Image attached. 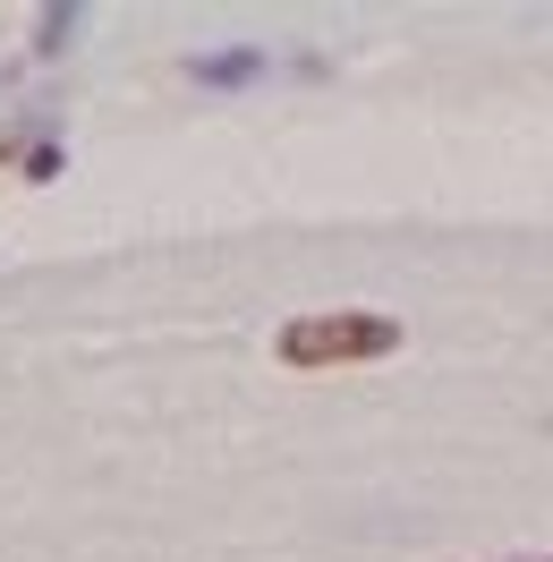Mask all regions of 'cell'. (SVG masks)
I'll list each match as a JSON object with an SVG mask.
<instances>
[{"mask_svg": "<svg viewBox=\"0 0 553 562\" xmlns=\"http://www.w3.org/2000/svg\"><path fill=\"white\" fill-rule=\"evenodd\" d=\"M273 350H281V367H366V358L400 350V324L366 316V307H341V316H290Z\"/></svg>", "mask_w": 553, "mask_h": 562, "instance_id": "1", "label": "cell"}, {"mask_svg": "<svg viewBox=\"0 0 553 562\" xmlns=\"http://www.w3.org/2000/svg\"><path fill=\"white\" fill-rule=\"evenodd\" d=\"M188 77H196V86H256V77H264V52H196Z\"/></svg>", "mask_w": 553, "mask_h": 562, "instance_id": "2", "label": "cell"}, {"mask_svg": "<svg viewBox=\"0 0 553 562\" xmlns=\"http://www.w3.org/2000/svg\"><path fill=\"white\" fill-rule=\"evenodd\" d=\"M77 26H86V9H43V26H35V52H43V60H60Z\"/></svg>", "mask_w": 553, "mask_h": 562, "instance_id": "3", "label": "cell"}, {"mask_svg": "<svg viewBox=\"0 0 553 562\" xmlns=\"http://www.w3.org/2000/svg\"><path fill=\"white\" fill-rule=\"evenodd\" d=\"M18 171H26V179H60V145H52V137H35V145H26V162H18Z\"/></svg>", "mask_w": 553, "mask_h": 562, "instance_id": "4", "label": "cell"}, {"mask_svg": "<svg viewBox=\"0 0 553 562\" xmlns=\"http://www.w3.org/2000/svg\"><path fill=\"white\" fill-rule=\"evenodd\" d=\"M511 562H553V554H511Z\"/></svg>", "mask_w": 553, "mask_h": 562, "instance_id": "5", "label": "cell"}, {"mask_svg": "<svg viewBox=\"0 0 553 562\" xmlns=\"http://www.w3.org/2000/svg\"><path fill=\"white\" fill-rule=\"evenodd\" d=\"M9 77H18V69H0V86H9Z\"/></svg>", "mask_w": 553, "mask_h": 562, "instance_id": "6", "label": "cell"}]
</instances>
